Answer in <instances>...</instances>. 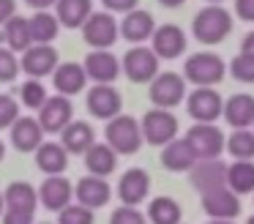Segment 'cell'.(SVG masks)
I'll use <instances>...</instances> for the list:
<instances>
[{"label": "cell", "mask_w": 254, "mask_h": 224, "mask_svg": "<svg viewBox=\"0 0 254 224\" xmlns=\"http://www.w3.org/2000/svg\"><path fill=\"white\" fill-rule=\"evenodd\" d=\"M232 30V14L221 5H208V8L197 11L191 19V33L199 44H221Z\"/></svg>", "instance_id": "6da1fadb"}, {"label": "cell", "mask_w": 254, "mask_h": 224, "mask_svg": "<svg viewBox=\"0 0 254 224\" xmlns=\"http://www.w3.org/2000/svg\"><path fill=\"white\" fill-rule=\"evenodd\" d=\"M104 140L118 156H134L142 148L145 137H142V126H139L137 118H131V115H118V118L107 120Z\"/></svg>", "instance_id": "7a4b0ae2"}, {"label": "cell", "mask_w": 254, "mask_h": 224, "mask_svg": "<svg viewBox=\"0 0 254 224\" xmlns=\"http://www.w3.org/2000/svg\"><path fill=\"white\" fill-rule=\"evenodd\" d=\"M227 74V63L213 52H197L183 63V76L186 82L197 87H213L224 79Z\"/></svg>", "instance_id": "3957f363"}, {"label": "cell", "mask_w": 254, "mask_h": 224, "mask_svg": "<svg viewBox=\"0 0 254 224\" xmlns=\"http://www.w3.org/2000/svg\"><path fill=\"white\" fill-rule=\"evenodd\" d=\"M139 126H142V137L148 145H156V148H164L170 145L172 140H178V118L170 112V109H148V112L142 115V120H139Z\"/></svg>", "instance_id": "277c9868"}, {"label": "cell", "mask_w": 254, "mask_h": 224, "mask_svg": "<svg viewBox=\"0 0 254 224\" xmlns=\"http://www.w3.org/2000/svg\"><path fill=\"white\" fill-rule=\"evenodd\" d=\"M159 55L153 52L150 47H131L126 55H123V74H126L128 82H137V85H145V82H153L156 76L161 74L159 71Z\"/></svg>", "instance_id": "5b68a950"}, {"label": "cell", "mask_w": 254, "mask_h": 224, "mask_svg": "<svg viewBox=\"0 0 254 224\" xmlns=\"http://www.w3.org/2000/svg\"><path fill=\"white\" fill-rule=\"evenodd\" d=\"M82 38L93 49H110L121 38V22L110 11H93L82 25Z\"/></svg>", "instance_id": "8992f818"}, {"label": "cell", "mask_w": 254, "mask_h": 224, "mask_svg": "<svg viewBox=\"0 0 254 224\" xmlns=\"http://www.w3.org/2000/svg\"><path fill=\"white\" fill-rule=\"evenodd\" d=\"M186 140L197 158H219L227 150V137L216 123H194L186 131Z\"/></svg>", "instance_id": "52a82bcc"}, {"label": "cell", "mask_w": 254, "mask_h": 224, "mask_svg": "<svg viewBox=\"0 0 254 224\" xmlns=\"http://www.w3.org/2000/svg\"><path fill=\"white\" fill-rule=\"evenodd\" d=\"M148 96L153 101V107L159 109H172L186 98V76L175 74V71H164L159 74L148 87Z\"/></svg>", "instance_id": "ba28073f"}, {"label": "cell", "mask_w": 254, "mask_h": 224, "mask_svg": "<svg viewBox=\"0 0 254 224\" xmlns=\"http://www.w3.org/2000/svg\"><path fill=\"white\" fill-rule=\"evenodd\" d=\"M186 109L194 123H216L219 118H224V98L213 87H194L189 93Z\"/></svg>", "instance_id": "9c48e42d"}, {"label": "cell", "mask_w": 254, "mask_h": 224, "mask_svg": "<svg viewBox=\"0 0 254 224\" xmlns=\"http://www.w3.org/2000/svg\"><path fill=\"white\" fill-rule=\"evenodd\" d=\"M74 120V104L68 96H50L44 101V107L39 109V123L44 129V134H63L68 123Z\"/></svg>", "instance_id": "30bf717a"}, {"label": "cell", "mask_w": 254, "mask_h": 224, "mask_svg": "<svg viewBox=\"0 0 254 224\" xmlns=\"http://www.w3.org/2000/svg\"><path fill=\"white\" fill-rule=\"evenodd\" d=\"M189 180H191V186L199 194L224 189L227 186V164L221 158H199L191 167V172H189Z\"/></svg>", "instance_id": "8fae6325"}, {"label": "cell", "mask_w": 254, "mask_h": 224, "mask_svg": "<svg viewBox=\"0 0 254 224\" xmlns=\"http://www.w3.org/2000/svg\"><path fill=\"white\" fill-rule=\"evenodd\" d=\"M22 71L30 76V79H41L47 74H55L58 63V49L52 44H33L28 52H22V60H19Z\"/></svg>", "instance_id": "7c38bea8"}, {"label": "cell", "mask_w": 254, "mask_h": 224, "mask_svg": "<svg viewBox=\"0 0 254 224\" xmlns=\"http://www.w3.org/2000/svg\"><path fill=\"white\" fill-rule=\"evenodd\" d=\"M74 200V186L63 175H47V180L39 189V202L52 213H61L63 208H68Z\"/></svg>", "instance_id": "4fadbf2b"}, {"label": "cell", "mask_w": 254, "mask_h": 224, "mask_svg": "<svg viewBox=\"0 0 254 224\" xmlns=\"http://www.w3.org/2000/svg\"><path fill=\"white\" fill-rule=\"evenodd\" d=\"M150 194V175L142 167H131L121 175L118 180V197L121 205H131L137 208L139 202H145V197Z\"/></svg>", "instance_id": "5bb4252c"}, {"label": "cell", "mask_w": 254, "mask_h": 224, "mask_svg": "<svg viewBox=\"0 0 254 224\" xmlns=\"http://www.w3.org/2000/svg\"><path fill=\"white\" fill-rule=\"evenodd\" d=\"M85 71H88V79H93L96 85H112V82L121 76L123 63L107 49H96V52H88L85 58Z\"/></svg>", "instance_id": "9a60e30c"}, {"label": "cell", "mask_w": 254, "mask_h": 224, "mask_svg": "<svg viewBox=\"0 0 254 224\" xmlns=\"http://www.w3.org/2000/svg\"><path fill=\"white\" fill-rule=\"evenodd\" d=\"M121 93H118V87L112 85H93L88 90V112L93 115V118H101V120H112L121 115Z\"/></svg>", "instance_id": "2e32d148"}, {"label": "cell", "mask_w": 254, "mask_h": 224, "mask_svg": "<svg viewBox=\"0 0 254 224\" xmlns=\"http://www.w3.org/2000/svg\"><path fill=\"white\" fill-rule=\"evenodd\" d=\"M202 211L208 213V219H224V222H232V219L241 213V197L232 189H216L202 194Z\"/></svg>", "instance_id": "e0dca14e"}, {"label": "cell", "mask_w": 254, "mask_h": 224, "mask_svg": "<svg viewBox=\"0 0 254 224\" xmlns=\"http://www.w3.org/2000/svg\"><path fill=\"white\" fill-rule=\"evenodd\" d=\"M74 197H77L79 205H85V208H90V211H96V208H104L107 202H110L112 189H110V183H107V178L85 175V178H79L77 186H74Z\"/></svg>", "instance_id": "ac0fdd59"}, {"label": "cell", "mask_w": 254, "mask_h": 224, "mask_svg": "<svg viewBox=\"0 0 254 224\" xmlns=\"http://www.w3.org/2000/svg\"><path fill=\"white\" fill-rule=\"evenodd\" d=\"M150 49L164 60H175L181 58V52H186V33L178 25H161L156 27L153 38H150Z\"/></svg>", "instance_id": "d6986e66"}, {"label": "cell", "mask_w": 254, "mask_h": 224, "mask_svg": "<svg viewBox=\"0 0 254 224\" xmlns=\"http://www.w3.org/2000/svg\"><path fill=\"white\" fill-rule=\"evenodd\" d=\"M153 33H156V19H153V14L145 11V8L128 11L121 22V36L126 38V41H131L134 47L148 41V38H153Z\"/></svg>", "instance_id": "ffe728a7"}, {"label": "cell", "mask_w": 254, "mask_h": 224, "mask_svg": "<svg viewBox=\"0 0 254 224\" xmlns=\"http://www.w3.org/2000/svg\"><path fill=\"white\" fill-rule=\"evenodd\" d=\"M44 129H41L39 118H19L11 126V145L19 153H36L44 145Z\"/></svg>", "instance_id": "44dd1931"}, {"label": "cell", "mask_w": 254, "mask_h": 224, "mask_svg": "<svg viewBox=\"0 0 254 224\" xmlns=\"http://www.w3.org/2000/svg\"><path fill=\"white\" fill-rule=\"evenodd\" d=\"M161 167L170 169V172H191V167L199 161L197 153L191 150V145H189V140L183 137V140H172L170 145L161 148Z\"/></svg>", "instance_id": "7402d4cb"}, {"label": "cell", "mask_w": 254, "mask_h": 224, "mask_svg": "<svg viewBox=\"0 0 254 224\" xmlns=\"http://www.w3.org/2000/svg\"><path fill=\"white\" fill-rule=\"evenodd\" d=\"M61 145L74 156H85L96 145V129L88 120H71L61 134Z\"/></svg>", "instance_id": "603a6c76"}, {"label": "cell", "mask_w": 254, "mask_h": 224, "mask_svg": "<svg viewBox=\"0 0 254 224\" xmlns=\"http://www.w3.org/2000/svg\"><path fill=\"white\" fill-rule=\"evenodd\" d=\"M52 82H55V90L61 96H77L88 85V71L79 63H61L52 74Z\"/></svg>", "instance_id": "cb8c5ba5"}, {"label": "cell", "mask_w": 254, "mask_h": 224, "mask_svg": "<svg viewBox=\"0 0 254 224\" xmlns=\"http://www.w3.org/2000/svg\"><path fill=\"white\" fill-rule=\"evenodd\" d=\"M224 120L232 129H249L254 126V96L235 93L224 101Z\"/></svg>", "instance_id": "d4e9b609"}, {"label": "cell", "mask_w": 254, "mask_h": 224, "mask_svg": "<svg viewBox=\"0 0 254 224\" xmlns=\"http://www.w3.org/2000/svg\"><path fill=\"white\" fill-rule=\"evenodd\" d=\"M3 41L11 52H28L33 47V30H30V16H11L3 25Z\"/></svg>", "instance_id": "484cf974"}, {"label": "cell", "mask_w": 254, "mask_h": 224, "mask_svg": "<svg viewBox=\"0 0 254 224\" xmlns=\"http://www.w3.org/2000/svg\"><path fill=\"white\" fill-rule=\"evenodd\" d=\"M36 167L44 175H63L68 167V150L61 142H44L36 150Z\"/></svg>", "instance_id": "4316f807"}, {"label": "cell", "mask_w": 254, "mask_h": 224, "mask_svg": "<svg viewBox=\"0 0 254 224\" xmlns=\"http://www.w3.org/2000/svg\"><path fill=\"white\" fill-rule=\"evenodd\" d=\"M3 197H6L8 211L36 213V205H39V191H36L28 180H14V183H8L6 191H3Z\"/></svg>", "instance_id": "83f0119b"}, {"label": "cell", "mask_w": 254, "mask_h": 224, "mask_svg": "<svg viewBox=\"0 0 254 224\" xmlns=\"http://www.w3.org/2000/svg\"><path fill=\"white\" fill-rule=\"evenodd\" d=\"M85 167H88V175L107 178V175H112L118 167V153L112 150L107 142H96V145L85 153Z\"/></svg>", "instance_id": "f1b7e54d"}, {"label": "cell", "mask_w": 254, "mask_h": 224, "mask_svg": "<svg viewBox=\"0 0 254 224\" xmlns=\"http://www.w3.org/2000/svg\"><path fill=\"white\" fill-rule=\"evenodd\" d=\"M58 19L63 27H82L93 14V0H58Z\"/></svg>", "instance_id": "f546056e"}, {"label": "cell", "mask_w": 254, "mask_h": 224, "mask_svg": "<svg viewBox=\"0 0 254 224\" xmlns=\"http://www.w3.org/2000/svg\"><path fill=\"white\" fill-rule=\"evenodd\" d=\"M227 189H232L238 197L254 194V161L227 164Z\"/></svg>", "instance_id": "4dcf8cb0"}, {"label": "cell", "mask_w": 254, "mask_h": 224, "mask_svg": "<svg viewBox=\"0 0 254 224\" xmlns=\"http://www.w3.org/2000/svg\"><path fill=\"white\" fill-rule=\"evenodd\" d=\"M183 211L178 200L172 197H153L148 205V222L150 224H181Z\"/></svg>", "instance_id": "1f68e13d"}, {"label": "cell", "mask_w": 254, "mask_h": 224, "mask_svg": "<svg viewBox=\"0 0 254 224\" xmlns=\"http://www.w3.org/2000/svg\"><path fill=\"white\" fill-rule=\"evenodd\" d=\"M30 30H33V44H52L61 33V19L50 11H33Z\"/></svg>", "instance_id": "d6a6232c"}, {"label": "cell", "mask_w": 254, "mask_h": 224, "mask_svg": "<svg viewBox=\"0 0 254 224\" xmlns=\"http://www.w3.org/2000/svg\"><path fill=\"white\" fill-rule=\"evenodd\" d=\"M227 153L235 161H252L254 158V131L252 129H235L227 137Z\"/></svg>", "instance_id": "836d02e7"}, {"label": "cell", "mask_w": 254, "mask_h": 224, "mask_svg": "<svg viewBox=\"0 0 254 224\" xmlns=\"http://www.w3.org/2000/svg\"><path fill=\"white\" fill-rule=\"evenodd\" d=\"M19 98H22V104L28 109H41L50 96H47V87L41 79H25L19 85Z\"/></svg>", "instance_id": "e575fe53"}, {"label": "cell", "mask_w": 254, "mask_h": 224, "mask_svg": "<svg viewBox=\"0 0 254 224\" xmlns=\"http://www.w3.org/2000/svg\"><path fill=\"white\" fill-rule=\"evenodd\" d=\"M230 71L238 82H246V85H254V55L238 52L230 63Z\"/></svg>", "instance_id": "d590c367"}, {"label": "cell", "mask_w": 254, "mask_h": 224, "mask_svg": "<svg viewBox=\"0 0 254 224\" xmlns=\"http://www.w3.org/2000/svg\"><path fill=\"white\" fill-rule=\"evenodd\" d=\"M96 219H93V211L90 208H85V205H68V208H63L61 213H58V224H93Z\"/></svg>", "instance_id": "8d00e7d4"}, {"label": "cell", "mask_w": 254, "mask_h": 224, "mask_svg": "<svg viewBox=\"0 0 254 224\" xmlns=\"http://www.w3.org/2000/svg\"><path fill=\"white\" fill-rule=\"evenodd\" d=\"M19 60L8 47H0V82H14L19 74Z\"/></svg>", "instance_id": "74e56055"}, {"label": "cell", "mask_w": 254, "mask_h": 224, "mask_svg": "<svg viewBox=\"0 0 254 224\" xmlns=\"http://www.w3.org/2000/svg\"><path fill=\"white\" fill-rule=\"evenodd\" d=\"M19 120V104L8 93H0V129H11Z\"/></svg>", "instance_id": "f35d334b"}, {"label": "cell", "mask_w": 254, "mask_h": 224, "mask_svg": "<svg viewBox=\"0 0 254 224\" xmlns=\"http://www.w3.org/2000/svg\"><path fill=\"white\" fill-rule=\"evenodd\" d=\"M110 224H148V216H145L142 211H137V208H131V205H121V208L112 211Z\"/></svg>", "instance_id": "ab89813d"}, {"label": "cell", "mask_w": 254, "mask_h": 224, "mask_svg": "<svg viewBox=\"0 0 254 224\" xmlns=\"http://www.w3.org/2000/svg\"><path fill=\"white\" fill-rule=\"evenodd\" d=\"M101 3H104V8L110 11V14H123V16H126L128 11L137 8L139 0H101Z\"/></svg>", "instance_id": "60d3db41"}, {"label": "cell", "mask_w": 254, "mask_h": 224, "mask_svg": "<svg viewBox=\"0 0 254 224\" xmlns=\"http://www.w3.org/2000/svg\"><path fill=\"white\" fill-rule=\"evenodd\" d=\"M3 224H33V213H25V211H8L3 213Z\"/></svg>", "instance_id": "b9f144b4"}, {"label": "cell", "mask_w": 254, "mask_h": 224, "mask_svg": "<svg viewBox=\"0 0 254 224\" xmlns=\"http://www.w3.org/2000/svg\"><path fill=\"white\" fill-rule=\"evenodd\" d=\"M235 14L243 22H254V0H235Z\"/></svg>", "instance_id": "7bdbcfd3"}, {"label": "cell", "mask_w": 254, "mask_h": 224, "mask_svg": "<svg viewBox=\"0 0 254 224\" xmlns=\"http://www.w3.org/2000/svg\"><path fill=\"white\" fill-rule=\"evenodd\" d=\"M11 16H17V3L14 0H0V25H6Z\"/></svg>", "instance_id": "ee69618b"}, {"label": "cell", "mask_w": 254, "mask_h": 224, "mask_svg": "<svg viewBox=\"0 0 254 224\" xmlns=\"http://www.w3.org/2000/svg\"><path fill=\"white\" fill-rule=\"evenodd\" d=\"M25 3H28L30 8H39V11H47V8H52V5H58V0H25Z\"/></svg>", "instance_id": "f6af8a7d"}, {"label": "cell", "mask_w": 254, "mask_h": 224, "mask_svg": "<svg viewBox=\"0 0 254 224\" xmlns=\"http://www.w3.org/2000/svg\"><path fill=\"white\" fill-rule=\"evenodd\" d=\"M241 52H246V55H254V30L243 36V41H241Z\"/></svg>", "instance_id": "bcb514c9"}, {"label": "cell", "mask_w": 254, "mask_h": 224, "mask_svg": "<svg viewBox=\"0 0 254 224\" xmlns=\"http://www.w3.org/2000/svg\"><path fill=\"white\" fill-rule=\"evenodd\" d=\"M161 5H167V8H178V5H183L186 0H159Z\"/></svg>", "instance_id": "7dc6e473"}, {"label": "cell", "mask_w": 254, "mask_h": 224, "mask_svg": "<svg viewBox=\"0 0 254 224\" xmlns=\"http://www.w3.org/2000/svg\"><path fill=\"white\" fill-rule=\"evenodd\" d=\"M3 213H6V197H3V191H0V219H3Z\"/></svg>", "instance_id": "c3c4849f"}, {"label": "cell", "mask_w": 254, "mask_h": 224, "mask_svg": "<svg viewBox=\"0 0 254 224\" xmlns=\"http://www.w3.org/2000/svg\"><path fill=\"white\" fill-rule=\"evenodd\" d=\"M208 224H235V222H224V219H210Z\"/></svg>", "instance_id": "681fc988"}, {"label": "cell", "mask_w": 254, "mask_h": 224, "mask_svg": "<svg viewBox=\"0 0 254 224\" xmlns=\"http://www.w3.org/2000/svg\"><path fill=\"white\" fill-rule=\"evenodd\" d=\"M6 158V145H3V140H0V161Z\"/></svg>", "instance_id": "f907efd6"}, {"label": "cell", "mask_w": 254, "mask_h": 224, "mask_svg": "<svg viewBox=\"0 0 254 224\" xmlns=\"http://www.w3.org/2000/svg\"><path fill=\"white\" fill-rule=\"evenodd\" d=\"M205 3H210V5H219V3H221V0H205Z\"/></svg>", "instance_id": "816d5d0a"}, {"label": "cell", "mask_w": 254, "mask_h": 224, "mask_svg": "<svg viewBox=\"0 0 254 224\" xmlns=\"http://www.w3.org/2000/svg\"><path fill=\"white\" fill-rule=\"evenodd\" d=\"M246 224H254V216H249V219H246Z\"/></svg>", "instance_id": "f5cc1de1"}, {"label": "cell", "mask_w": 254, "mask_h": 224, "mask_svg": "<svg viewBox=\"0 0 254 224\" xmlns=\"http://www.w3.org/2000/svg\"><path fill=\"white\" fill-rule=\"evenodd\" d=\"M41 224H50V222H41Z\"/></svg>", "instance_id": "db71d44e"}]
</instances>
